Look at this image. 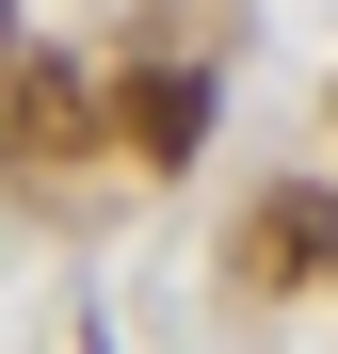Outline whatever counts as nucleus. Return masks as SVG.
<instances>
[{
  "instance_id": "obj_1",
  "label": "nucleus",
  "mask_w": 338,
  "mask_h": 354,
  "mask_svg": "<svg viewBox=\"0 0 338 354\" xmlns=\"http://www.w3.org/2000/svg\"><path fill=\"white\" fill-rule=\"evenodd\" d=\"M242 274H258V290H322V274H338V194H322V177H290V194L242 209Z\"/></svg>"
},
{
  "instance_id": "obj_2",
  "label": "nucleus",
  "mask_w": 338,
  "mask_h": 354,
  "mask_svg": "<svg viewBox=\"0 0 338 354\" xmlns=\"http://www.w3.org/2000/svg\"><path fill=\"white\" fill-rule=\"evenodd\" d=\"M97 113H113L129 161H194V145H209V65H129Z\"/></svg>"
},
{
  "instance_id": "obj_3",
  "label": "nucleus",
  "mask_w": 338,
  "mask_h": 354,
  "mask_svg": "<svg viewBox=\"0 0 338 354\" xmlns=\"http://www.w3.org/2000/svg\"><path fill=\"white\" fill-rule=\"evenodd\" d=\"M97 129H113L97 81L65 65V48H32V65H17V145H32V161H65V145H97Z\"/></svg>"
}]
</instances>
